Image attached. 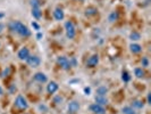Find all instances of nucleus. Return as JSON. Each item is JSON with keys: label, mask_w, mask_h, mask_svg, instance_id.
<instances>
[{"label": "nucleus", "mask_w": 151, "mask_h": 114, "mask_svg": "<svg viewBox=\"0 0 151 114\" xmlns=\"http://www.w3.org/2000/svg\"><path fill=\"white\" fill-rule=\"evenodd\" d=\"M9 28H10V30L13 31V32L17 33L21 37L27 38V37L31 36L30 29L26 25H24L22 22H19V21H13V22H10L9 23Z\"/></svg>", "instance_id": "nucleus-1"}, {"label": "nucleus", "mask_w": 151, "mask_h": 114, "mask_svg": "<svg viewBox=\"0 0 151 114\" xmlns=\"http://www.w3.org/2000/svg\"><path fill=\"white\" fill-rule=\"evenodd\" d=\"M65 30H66V36L68 39H74L76 36V29L75 25L73 24V22L67 21L65 23Z\"/></svg>", "instance_id": "nucleus-2"}, {"label": "nucleus", "mask_w": 151, "mask_h": 114, "mask_svg": "<svg viewBox=\"0 0 151 114\" xmlns=\"http://www.w3.org/2000/svg\"><path fill=\"white\" fill-rule=\"evenodd\" d=\"M15 106L19 110H26L29 107V103H27V100L24 96L18 95L15 99Z\"/></svg>", "instance_id": "nucleus-3"}, {"label": "nucleus", "mask_w": 151, "mask_h": 114, "mask_svg": "<svg viewBox=\"0 0 151 114\" xmlns=\"http://www.w3.org/2000/svg\"><path fill=\"white\" fill-rule=\"evenodd\" d=\"M57 64L63 70H69L70 68V63H69L67 57H65V56H58L57 57Z\"/></svg>", "instance_id": "nucleus-4"}, {"label": "nucleus", "mask_w": 151, "mask_h": 114, "mask_svg": "<svg viewBox=\"0 0 151 114\" xmlns=\"http://www.w3.org/2000/svg\"><path fill=\"white\" fill-rule=\"evenodd\" d=\"M26 63H27V65L31 66V68H38L39 65L41 64V60H40L39 56H35V55L31 56L30 55L27 57V60H26Z\"/></svg>", "instance_id": "nucleus-5"}, {"label": "nucleus", "mask_w": 151, "mask_h": 114, "mask_svg": "<svg viewBox=\"0 0 151 114\" xmlns=\"http://www.w3.org/2000/svg\"><path fill=\"white\" fill-rule=\"evenodd\" d=\"M90 111L94 114H106V110L105 106H101L97 103H93L90 105Z\"/></svg>", "instance_id": "nucleus-6"}, {"label": "nucleus", "mask_w": 151, "mask_h": 114, "mask_svg": "<svg viewBox=\"0 0 151 114\" xmlns=\"http://www.w3.org/2000/svg\"><path fill=\"white\" fill-rule=\"evenodd\" d=\"M99 63V55L97 54H94V55H92L90 56L89 58H88V61H86V68H94V66H97Z\"/></svg>", "instance_id": "nucleus-7"}, {"label": "nucleus", "mask_w": 151, "mask_h": 114, "mask_svg": "<svg viewBox=\"0 0 151 114\" xmlns=\"http://www.w3.org/2000/svg\"><path fill=\"white\" fill-rule=\"evenodd\" d=\"M29 56H30V50H29V48H26V47L21 48V49L18 50V53H17V57H18L21 61H26Z\"/></svg>", "instance_id": "nucleus-8"}, {"label": "nucleus", "mask_w": 151, "mask_h": 114, "mask_svg": "<svg viewBox=\"0 0 151 114\" xmlns=\"http://www.w3.org/2000/svg\"><path fill=\"white\" fill-rule=\"evenodd\" d=\"M33 80L37 81V82H40V84H45V82L48 81V76H45V73H42V72H37L33 76Z\"/></svg>", "instance_id": "nucleus-9"}, {"label": "nucleus", "mask_w": 151, "mask_h": 114, "mask_svg": "<svg viewBox=\"0 0 151 114\" xmlns=\"http://www.w3.org/2000/svg\"><path fill=\"white\" fill-rule=\"evenodd\" d=\"M68 112L72 114H75L76 112H78V110H80V103L78 102H76V100H73V102H70L69 104H68Z\"/></svg>", "instance_id": "nucleus-10"}, {"label": "nucleus", "mask_w": 151, "mask_h": 114, "mask_svg": "<svg viewBox=\"0 0 151 114\" xmlns=\"http://www.w3.org/2000/svg\"><path fill=\"white\" fill-rule=\"evenodd\" d=\"M58 89H59V86H58L57 82H55V81H50L49 84H47V92L50 94V95L55 94Z\"/></svg>", "instance_id": "nucleus-11"}, {"label": "nucleus", "mask_w": 151, "mask_h": 114, "mask_svg": "<svg viewBox=\"0 0 151 114\" xmlns=\"http://www.w3.org/2000/svg\"><path fill=\"white\" fill-rule=\"evenodd\" d=\"M53 17H55L56 21H63V20L65 18V13H64V10H63L61 8H56V9L53 10Z\"/></svg>", "instance_id": "nucleus-12"}, {"label": "nucleus", "mask_w": 151, "mask_h": 114, "mask_svg": "<svg viewBox=\"0 0 151 114\" xmlns=\"http://www.w3.org/2000/svg\"><path fill=\"white\" fill-rule=\"evenodd\" d=\"M94 100H96L97 104L101 105V106H106L107 104H108V99L106 98V96H98V95H96Z\"/></svg>", "instance_id": "nucleus-13"}, {"label": "nucleus", "mask_w": 151, "mask_h": 114, "mask_svg": "<svg viewBox=\"0 0 151 114\" xmlns=\"http://www.w3.org/2000/svg\"><path fill=\"white\" fill-rule=\"evenodd\" d=\"M97 13H98V9H97L96 7H93V6L88 7L86 9H85V12H84L85 16H88V17H91V16L97 15Z\"/></svg>", "instance_id": "nucleus-14"}, {"label": "nucleus", "mask_w": 151, "mask_h": 114, "mask_svg": "<svg viewBox=\"0 0 151 114\" xmlns=\"http://www.w3.org/2000/svg\"><path fill=\"white\" fill-rule=\"evenodd\" d=\"M129 49H131V52L133 54H139L142 52V47L139 45V44H135V42H133V44L129 45Z\"/></svg>", "instance_id": "nucleus-15"}, {"label": "nucleus", "mask_w": 151, "mask_h": 114, "mask_svg": "<svg viewBox=\"0 0 151 114\" xmlns=\"http://www.w3.org/2000/svg\"><path fill=\"white\" fill-rule=\"evenodd\" d=\"M31 13H32V16H33L35 20H40L41 16H42V12H41V9L39 7H33Z\"/></svg>", "instance_id": "nucleus-16"}, {"label": "nucleus", "mask_w": 151, "mask_h": 114, "mask_svg": "<svg viewBox=\"0 0 151 114\" xmlns=\"http://www.w3.org/2000/svg\"><path fill=\"white\" fill-rule=\"evenodd\" d=\"M107 92H108V88L105 86H100L97 88V95L98 96H106Z\"/></svg>", "instance_id": "nucleus-17"}, {"label": "nucleus", "mask_w": 151, "mask_h": 114, "mask_svg": "<svg viewBox=\"0 0 151 114\" xmlns=\"http://www.w3.org/2000/svg\"><path fill=\"white\" fill-rule=\"evenodd\" d=\"M134 76H135L137 79H142L144 76V71L142 70V68H134Z\"/></svg>", "instance_id": "nucleus-18"}, {"label": "nucleus", "mask_w": 151, "mask_h": 114, "mask_svg": "<svg viewBox=\"0 0 151 114\" xmlns=\"http://www.w3.org/2000/svg\"><path fill=\"white\" fill-rule=\"evenodd\" d=\"M122 112H123V114H136L135 110L132 106H124L122 108Z\"/></svg>", "instance_id": "nucleus-19"}, {"label": "nucleus", "mask_w": 151, "mask_h": 114, "mask_svg": "<svg viewBox=\"0 0 151 114\" xmlns=\"http://www.w3.org/2000/svg\"><path fill=\"white\" fill-rule=\"evenodd\" d=\"M129 39H131L132 41H139V40L141 39V34H140L139 32H136V31H133V32H131V34H129Z\"/></svg>", "instance_id": "nucleus-20"}, {"label": "nucleus", "mask_w": 151, "mask_h": 114, "mask_svg": "<svg viewBox=\"0 0 151 114\" xmlns=\"http://www.w3.org/2000/svg\"><path fill=\"white\" fill-rule=\"evenodd\" d=\"M117 20H118V13H117V12H111V13L109 14V16H108V21L110 23L116 22Z\"/></svg>", "instance_id": "nucleus-21"}, {"label": "nucleus", "mask_w": 151, "mask_h": 114, "mask_svg": "<svg viewBox=\"0 0 151 114\" xmlns=\"http://www.w3.org/2000/svg\"><path fill=\"white\" fill-rule=\"evenodd\" d=\"M122 80L124 82H129L131 81V76H129V73L127 71H123L122 72Z\"/></svg>", "instance_id": "nucleus-22"}, {"label": "nucleus", "mask_w": 151, "mask_h": 114, "mask_svg": "<svg viewBox=\"0 0 151 114\" xmlns=\"http://www.w3.org/2000/svg\"><path fill=\"white\" fill-rule=\"evenodd\" d=\"M132 107H133V108H142V107H143V103H142L141 100H133Z\"/></svg>", "instance_id": "nucleus-23"}, {"label": "nucleus", "mask_w": 151, "mask_h": 114, "mask_svg": "<svg viewBox=\"0 0 151 114\" xmlns=\"http://www.w3.org/2000/svg\"><path fill=\"white\" fill-rule=\"evenodd\" d=\"M141 64H142L143 68H148V66H149V58H148V57H142Z\"/></svg>", "instance_id": "nucleus-24"}, {"label": "nucleus", "mask_w": 151, "mask_h": 114, "mask_svg": "<svg viewBox=\"0 0 151 114\" xmlns=\"http://www.w3.org/2000/svg\"><path fill=\"white\" fill-rule=\"evenodd\" d=\"M40 5H41L40 0H31V6H32V8H33V7H39V8H40Z\"/></svg>", "instance_id": "nucleus-25"}, {"label": "nucleus", "mask_w": 151, "mask_h": 114, "mask_svg": "<svg viewBox=\"0 0 151 114\" xmlns=\"http://www.w3.org/2000/svg\"><path fill=\"white\" fill-rule=\"evenodd\" d=\"M53 103H56V104H61V103H63V97L56 96V97L53 98Z\"/></svg>", "instance_id": "nucleus-26"}, {"label": "nucleus", "mask_w": 151, "mask_h": 114, "mask_svg": "<svg viewBox=\"0 0 151 114\" xmlns=\"http://www.w3.org/2000/svg\"><path fill=\"white\" fill-rule=\"evenodd\" d=\"M16 90H17V88H16L15 84H10V87H9V92H10V94H15Z\"/></svg>", "instance_id": "nucleus-27"}, {"label": "nucleus", "mask_w": 151, "mask_h": 114, "mask_svg": "<svg viewBox=\"0 0 151 114\" xmlns=\"http://www.w3.org/2000/svg\"><path fill=\"white\" fill-rule=\"evenodd\" d=\"M9 73H10V68H7L5 71H4V73H2V76H9Z\"/></svg>", "instance_id": "nucleus-28"}, {"label": "nucleus", "mask_w": 151, "mask_h": 114, "mask_svg": "<svg viewBox=\"0 0 151 114\" xmlns=\"http://www.w3.org/2000/svg\"><path fill=\"white\" fill-rule=\"evenodd\" d=\"M32 26H33V28H34V29H35L37 31L40 30V25H39L37 22H32Z\"/></svg>", "instance_id": "nucleus-29"}, {"label": "nucleus", "mask_w": 151, "mask_h": 114, "mask_svg": "<svg viewBox=\"0 0 151 114\" xmlns=\"http://www.w3.org/2000/svg\"><path fill=\"white\" fill-rule=\"evenodd\" d=\"M84 92H85V95H90V92H91V88H89V87H86V88H84Z\"/></svg>", "instance_id": "nucleus-30"}, {"label": "nucleus", "mask_w": 151, "mask_h": 114, "mask_svg": "<svg viewBox=\"0 0 151 114\" xmlns=\"http://www.w3.org/2000/svg\"><path fill=\"white\" fill-rule=\"evenodd\" d=\"M4 30H5V24H2V23H0V34L4 32Z\"/></svg>", "instance_id": "nucleus-31"}, {"label": "nucleus", "mask_w": 151, "mask_h": 114, "mask_svg": "<svg viewBox=\"0 0 151 114\" xmlns=\"http://www.w3.org/2000/svg\"><path fill=\"white\" fill-rule=\"evenodd\" d=\"M147 100H148V104H151V94L149 92L148 96H147Z\"/></svg>", "instance_id": "nucleus-32"}, {"label": "nucleus", "mask_w": 151, "mask_h": 114, "mask_svg": "<svg viewBox=\"0 0 151 114\" xmlns=\"http://www.w3.org/2000/svg\"><path fill=\"white\" fill-rule=\"evenodd\" d=\"M39 108H40L41 111H42V110H47V107H45V105H40V106H39Z\"/></svg>", "instance_id": "nucleus-33"}, {"label": "nucleus", "mask_w": 151, "mask_h": 114, "mask_svg": "<svg viewBox=\"0 0 151 114\" xmlns=\"http://www.w3.org/2000/svg\"><path fill=\"white\" fill-rule=\"evenodd\" d=\"M2 95H4V89L0 87V96H2Z\"/></svg>", "instance_id": "nucleus-34"}, {"label": "nucleus", "mask_w": 151, "mask_h": 114, "mask_svg": "<svg viewBox=\"0 0 151 114\" xmlns=\"http://www.w3.org/2000/svg\"><path fill=\"white\" fill-rule=\"evenodd\" d=\"M2 17H5V13H2V12H0V18H2Z\"/></svg>", "instance_id": "nucleus-35"}, {"label": "nucleus", "mask_w": 151, "mask_h": 114, "mask_svg": "<svg viewBox=\"0 0 151 114\" xmlns=\"http://www.w3.org/2000/svg\"><path fill=\"white\" fill-rule=\"evenodd\" d=\"M41 37H42V34H41V33H38V36H37V38H38L39 40H40V38H41Z\"/></svg>", "instance_id": "nucleus-36"}, {"label": "nucleus", "mask_w": 151, "mask_h": 114, "mask_svg": "<svg viewBox=\"0 0 151 114\" xmlns=\"http://www.w3.org/2000/svg\"><path fill=\"white\" fill-rule=\"evenodd\" d=\"M77 1H84V0H77Z\"/></svg>", "instance_id": "nucleus-37"}]
</instances>
